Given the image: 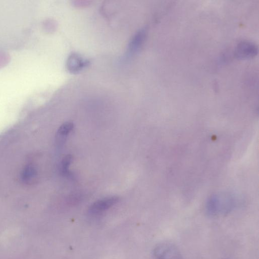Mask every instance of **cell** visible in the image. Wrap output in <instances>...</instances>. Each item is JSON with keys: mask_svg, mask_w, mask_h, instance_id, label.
Listing matches in <instances>:
<instances>
[{"mask_svg": "<svg viewBox=\"0 0 259 259\" xmlns=\"http://www.w3.org/2000/svg\"><path fill=\"white\" fill-rule=\"evenodd\" d=\"M154 255L155 259H183L177 247L170 243L158 245L154 250Z\"/></svg>", "mask_w": 259, "mask_h": 259, "instance_id": "cell-1", "label": "cell"}, {"mask_svg": "<svg viewBox=\"0 0 259 259\" xmlns=\"http://www.w3.org/2000/svg\"><path fill=\"white\" fill-rule=\"evenodd\" d=\"M231 200L226 198L215 197L208 202L207 210L211 215H216L228 211L231 206Z\"/></svg>", "mask_w": 259, "mask_h": 259, "instance_id": "cell-2", "label": "cell"}, {"mask_svg": "<svg viewBox=\"0 0 259 259\" xmlns=\"http://www.w3.org/2000/svg\"><path fill=\"white\" fill-rule=\"evenodd\" d=\"M258 47L255 44L249 41L240 42L235 49V55L240 59L251 58L258 53Z\"/></svg>", "mask_w": 259, "mask_h": 259, "instance_id": "cell-3", "label": "cell"}, {"mask_svg": "<svg viewBox=\"0 0 259 259\" xmlns=\"http://www.w3.org/2000/svg\"><path fill=\"white\" fill-rule=\"evenodd\" d=\"M119 201V198L117 197L105 198L94 203L90 208L89 211L93 214L102 213L117 204Z\"/></svg>", "mask_w": 259, "mask_h": 259, "instance_id": "cell-4", "label": "cell"}, {"mask_svg": "<svg viewBox=\"0 0 259 259\" xmlns=\"http://www.w3.org/2000/svg\"><path fill=\"white\" fill-rule=\"evenodd\" d=\"M38 173L34 165H26L22 170L21 180L23 183L26 185L34 184L38 180Z\"/></svg>", "mask_w": 259, "mask_h": 259, "instance_id": "cell-5", "label": "cell"}, {"mask_svg": "<svg viewBox=\"0 0 259 259\" xmlns=\"http://www.w3.org/2000/svg\"><path fill=\"white\" fill-rule=\"evenodd\" d=\"M88 64V61L84 60L77 54L73 53L69 57L67 63L68 69L72 73L79 71Z\"/></svg>", "mask_w": 259, "mask_h": 259, "instance_id": "cell-6", "label": "cell"}, {"mask_svg": "<svg viewBox=\"0 0 259 259\" xmlns=\"http://www.w3.org/2000/svg\"><path fill=\"white\" fill-rule=\"evenodd\" d=\"M145 33V30L142 29L136 35L135 38L132 42L131 48L137 49L140 47L143 43V41L144 40Z\"/></svg>", "mask_w": 259, "mask_h": 259, "instance_id": "cell-7", "label": "cell"}, {"mask_svg": "<svg viewBox=\"0 0 259 259\" xmlns=\"http://www.w3.org/2000/svg\"><path fill=\"white\" fill-rule=\"evenodd\" d=\"M72 160V158L70 155L66 156L63 159L61 163V172L63 175H69V166L71 163Z\"/></svg>", "mask_w": 259, "mask_h": 259, "instance_id": "cell-8", "label": "cell"}, {"mask_svg": "<svg viewBox=\"0 0 259 259\" xmlns=\"http://www.w3.org/2000/svg\"><path fill=\"white\" fill-rule=\"evenodd\" d=\"M73 129V124L67 122L63 124L58 129V133L60 136H65L68 135Z\"/></svg>", "mask_w": 259, "mask_h": 259, "instance_id": "cell-9", "label": "cell"}]
</instances>
